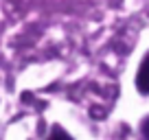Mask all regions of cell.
Returning <instances> with one entry per match:
<instances>
[{
	"instance_id": "6da1fadb",
	"label": "cell",
	"mask_w": 149,
	"mask_h": 140,
	"mask_svg": "<svg viewBox=\"0 0 149 140\" xmlns=\"http://www.w3.org/2000/svg\"><path fill=\"white\" fill-rule=\"evenodd\" d=\"M136 85L143 94H149V55L145 57V61L140 64L138 77H136Z\"/></svg>"
},
{
	"instance_id": "7a4b0ae2",
	"label": "cell",
	"mask_w": 149,
	"mask_h": 140,
	"mask_svg": "<svg viewBox=\"0 0 149 140\" xmlns=\"http://www.w3.org/2000/svg\"><path fill=\"white\" fill-rule=\"evenodd\" d=\"M48 140H70V136L66 134V131H61V129H55V131L51 134V138H48Z\"/></svg>"
},
{
	"instance_id": "3957f363",
	"label": "cell",
	"mask_w": 149,
	"mask_h": 140,
	"mask_svg": "<svg viewBox=\"0 0 149 140\" xmlns=\"http://www.w3.org/2000/svg\"><path fill=\"white\" fill-rule=\"evenodd\" d=\"M143 134H145V138L149 140V118L145 121V125H143Z\"/></svg>"
}]
</instances>
